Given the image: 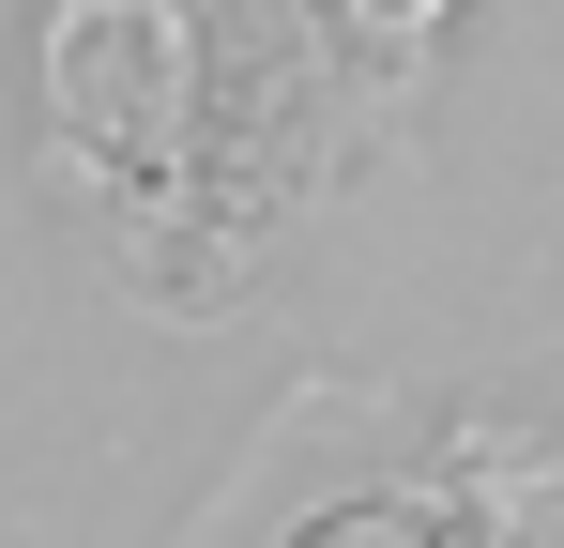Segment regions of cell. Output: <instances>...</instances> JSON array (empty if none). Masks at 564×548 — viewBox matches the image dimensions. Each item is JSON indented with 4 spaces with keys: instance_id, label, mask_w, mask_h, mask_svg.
I'll list each match as a JSON object with an SVG mask.
<instances>
[{
    "instance_id": "1",
    "label": "cell",
    "mask_w": 564,
    "mask_h": 548,
    "mask_svg": "<svg viewBox=\"0 0 564 548\" xmlns=\"http://www.w3.org/2000/svg\"><path fill=\"white\" fill-rule=\"evenodd\" d=\"M427 15H443V0H367V31H427Z\"/></svg>"
}]
</instances>
